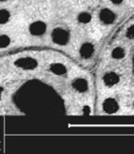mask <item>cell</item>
I'll return each instance as SVG.
<instances>
[{"label": "cell", "mask_w": 134, "mask_h": 154, "mask_svg": "<svg viewBox=\"0 0 134 154\" xmlns=\"http://www.w3.org/2000/svg\"><path fill=\"white\" fill-rule=\"evenodd\" d=\"M10 42H11V39L8 35H4V34L0 35V48H7V46L10 44Z\"/></svg>", "instance_id": "cell-13"}, {"label": "cell", "mask_w": 134, "mask_h": 154, "mask_svg": "<svg viewBox=\"0 0 134 154\" xmlns=\"http://www.w3.org/2000/svg\"><path fill=\"white\" fill-rule=\"evenodd\" d=\"M70 32L63 27H58L51 32V39L58 45H67L70 41Z\"/></svg>", "instance_id": "cell-1"}, {"label": "cell", "mask_w": 134, "mask_h": 154, "mask_svg": "<svg viewBox=\"0 0 134 154\" xmlns=\"http://www.w3.org/2000/svg\"><path fill=\"white\" fill-rule=\"evenodd\" d=\"M11 14L7 9H0V25H4L10 21Z\"/></svg>", "instance_id": "cell-12"}, {"label": "cell", "mask_w": 134, "mask_h": 154, "mask_svg": "<svg viewBox=\"0 0 134 154\" xmlns=\"http://www.w3.org/2000/svg\"><path fill=\"white\" fill-rule=\"evenodd\" d=\"M29 31H30V33H31L33 36L40 37V36L44 35V34L46 33V31H47V24L44 21H41V20H37V21H34L33 23L30 24Z\"/></svg>", "instance_id": "cell-3"}, {"label": "cell", "mask_w": 134, "mask_h": 154, "mask_svg": "<svg viewBox=\"0 0 134 154\" xmlns=\"http://www.w3.org/2000/svg\"><path fill=\"white\" fill-rule=\"evenodd\" d=\"M72 86H73V88L75 89L77 93L83 94L88 91L89 83L87 79L84 78V77H77L75 80L73 81V83H72Z\"/></svg>", "instance_id": "cell-7"}, {"label": "cell", "mask_w": 134, "mask_h": 154, "mask_svg": "<svg viewBox=\"0 0 134 154\" xmlns=\"http://www.w3.org/2000/svg\"><path fill=\"white\" fill-rule=\"evenodd\" d=\"M50 70L52 72L53 74H55V75H58V76H64L67 74V67L64 65V64L61 63H53L51 64L50 66Z\"/></svg>", "instance_id": "cell-9"}, {"label": "cell", "mask_w": 134, "mask_h": 154, "mask_svg": "<svg viewBox=\"0 0 134 154\" xmlns=\"http://www.w3.org/2000/svg\"><path fill=\"white\" fill-rule=\"evenodd\" d=\"M126 57V51L122 46H116L112 51V58L115 60H122Z\"/></svg>", "instance_id": "cell-11"}, {"label": "cell", "mask_w": 134, "mask_h": 154, "mask_svg": "<svg viewBox=\"0 0 134 154\" xmlns=\"http://www.w3.org/2000/svg\"><path fill=\"white\" fill-rule=\"evenodd\" d=\"M109 1H111L115 5H120V4H122L124 2V0H109Z\"/></svg>", "instance_id": "cell-15"}, {"label": "cell", "mask_w": 134, "mask_h": 154, "mask_svg": "<svg viewBox=\"0 0 134 154\" xmlns=\"http://www.w3.org/2000/svg\"><path fill=\"white\" fill-rule=\"evenodd\" d=\"M77 21L82 25H87L92 21V16L89 11H81L77 16Z\"/></svg>", "instance_id": "cell-10"}, {"label": "cell", "mask_w": 134, "mask_h": 154, "mask_svg": "<svg viewBox=\"0 0 134 154\" xmlns=\"http://www.w3.org/2000/svg\"><path fill=\"white\" fill-rule=\"evenodd\" d=\"M127 37L129 39H131V40L134 41V25H132L131 27H129L127 29Z\"/></svg>", "instance_id": "cell-14"}, {"label": "cell", "mask_w": 134, "mask_h": 154, "mask_svg": "<svg viewBox=\"0 0 134 154\" xmlns=\"http://www.w3.org/2000/svg\"><path fill=\"white\" fill-rule=\"evenodd\" d=\"M3 94H4V88H2V86H0V100H1L2 97H3Z\"/></svg>", "instance_id": "cell-16"}, {"label": "cell", "mask_w": 134, "mask_h": 154, "mask_svg": "<svg viewBox=\"0 0 134 154\" xmlns=\"http://www.w3.org/2000/svg\"><path fill=\"white\" fill-rule=\"evenodd\" d=\"M133 107H134V101H133Z\"/></svg>", "instance_id": "cell-18"}, {"label": "cell", "mask_w": 134, "mask_h": 154, "mask_svg": "<svg viewBox=\"0 0 134 154\" xmlns=\"http://www.w3.org/2000/svg\"><path fill=\"white\" fill-rule=\"evenodd\" d=\"M0 1H7V0H0Z\"/></svg>", "instance_id": "cell-17"}, {"label": "cell", "mask_w": 134, "mask_h": 154, "mask_svg": "<svg viewBox=\"0 0 134 154\" xmlns=\"http://www.w3.org/2000/svg\"><path fill=\"white\" fill-rule=\"evenodd\" d=\"M121 80V76L119 75L115 71H109L103 75V84L108 88H113V86L117 85Z\"/></svg>", "instance_id": "cell-4"}, {"label": "cell", "mask_w": 134, "mask_h": 154, "mask_svg": "<svg viewBox=\"0 0 134 154\" xmlns=\"http://www.w3.org/2000/svg\"><path fill=\"white\" fill-rule=\"evenodd\" d=\"M103 110L106 111V113L108 114H114L119 110V103L116 99L114 98H109L103 102Z\"/></svg>", "instance_id": "cell-8"}, {"label": "cell", "mask_w": 134, "mask_h": 154, "mask_svg": "<svg viewBox=\"0 0 134 154\" xmlns=\"http://www.w3.org/2000/svg\"><path fill=\"white\" fill-rule=\"evenodd\" d=\"M99 20L103 25H112L116 21V14L110 8H103L99 11Z\"/></svg>", "instance_id": "cell-6"}, {"label": "cell", "mask_w": 134, "mask_h": 154, "mask_svg": "<svg viewBox=\"0 0 134 154\" xmlns=\"http://www.w3.org/2000/svg\"><path fill=\"white\" fill-rule=\"evenodd\" d=\"M14 66L25 71H33L38 66V62L33 58H21L14 61Z\"/></svg>", "instance_id": "cell-2"}, {"label": "cell", "mask_w": 134, "mask_h": 154, "mask_svg": "<svg viewBox=\"0 0 134 154\" xmlns=\"http://www.w3.org/2000/svg\"><path fill=\"white\" fill-rule=\"evenodd\" d=\"M94 53H95V46L91 42H84L80 46V49H79V54L84 60L92 58Z\"/></svg>", "instance_id": "cell-5"}]
</instances>
